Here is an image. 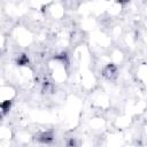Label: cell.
Returning a JSON list of instances; mask_svg holds the SVG:
<instances>
[{
	"instance_id": "1",
	"label": "cell",
	"mask_w": 147,
	"mask_h": 147,
	"mask_svg": "<svg viewBox=\"0 0 147 147\" xmlns=\"http://www.w3.org/2000/svg\"><path fill=\"white\" fill-rule=\"evenodd\" d=\"M37 139L40 141V142H49L53 140V136L51 132H41L37 136Z\"/></svg>"
},
{
	"instance_id": "2",
	"label": "cell",
	"mask_w": 147,
	"mask_h": 147,
	"mask_svg": "<svg viewBox=\"0 0 147 147\" xmlns=\"http://www.w3.org/2000/svg\"><path fill=\"white\" fill-rule=\"evenodd\" d=\"M103 75L107 77V78H111L113 76L116 75V68L114 65H108L105 70H103Z\"/></svg>"
},
{
	"instance_id": "3",
	"label": "cell",
	"mask_w": 147,
	"mask_h": 147,
	"mask_svg": "<svg viewBox=\"0 0 147 147\" xmlns=\"http://www.w3.org/2000/svg\"><path fill=\"white\" fill-rule=\"evenodd\" d=\"M9 107H10V101H6V102L0 103V118H2V116L7 113Z\"/></svg>"
},
{
	"instance_id": "4",
	"label": "cell",
	"mask_w": 147,
	"mask_h": 147,
	"mask_svg": "<svg viewBox=\"0 0 147 147\" xmlns=\"http://www.w3.org/2000/svg\"><path fill=\"white\" fill-rule=\"evenodd\" d=\"M28 60H26V57L25 56H21V59H20V61H17V63H20V64H23L24 62H26Z\"/></svg>"
},
{
	"instance_id": "5",
	"label": "cell",
	"mask_w": 147,
	"mask_h": 147,
	"mask_svg": "<svg viewBox=\"0 0 147 147\" xmlns=\"http://www.w3.org/2000/svg\"><path fill=\"white\" fill-rule=\"evenodd\" d=\"M68 147H76V142H75V140H70L69 142H68Z\"/></svg>"
}]
</instances>
